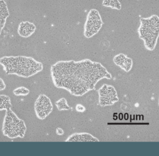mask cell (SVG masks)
<instances>
[{
  "label": "cell",
  "instance_id": "cell-18",
  "mask_svg": "<svg viewBox=\"0 0 159 156\" xmlns=\"http://www.w3.org/2000/svg\"><path fill=\"white\" fill-rule=\"evenodd\" d=\"M56 134L58 136H61L64 134V131L62 128H57L56 129Z\"/></svg>",
  "mask_w": 159,
  "mask_h": 156
},
{
  "label": "cell",
  "instance_id": "cell-12",
  "mask_svg": "<svg viewBox=\"0 0 159 156\" xmlns=\"http://www.w3.org/2000/svg\"><path fill=\"white\" fill-rule=\"evenodd\" d=\"M12 105L11 98L8 95L4 94L0 95V111L11 109Z\"/></svg>",
  "mask_w": 159,
  "mask_h": 156
},
{
  "label": "cell",
  "instance_id": "cell-6",
  "mask_svg": "<svg viewBox=\"0 0 159 156\" xmlns=\"http://www.w3.org/2000/svg\"><path fill=\"white\" fill-rule=\"evenodd\" d=\"M53 105L48 97L40 94L34 103V111L37 118L39 119H45L52 111Z\"/></svg>",
  "mask_w": 159,
  "mask_h": 156
},
{
  "label": "cell",
  "instance_id": "cell-11",
  "mask_svg": "<svg viewBox=\"0 0 159 156\" xmlns=\"http://www.w3.org/2000/svg\"><path fill=\"white\" fill-rule=\"evenodd\" d=\"M9 15V12L6 2L4 0H0V35Z\"/></svg>",
  "mask_w": 159,
  "mask_h": 156
},
{
  "label": "cell",
  "instance_id": "cell-4",
  "mask_svg": "<svg viewBox=\"0 0 159 156\" xmlns=\"http://www.w3.org/2000/svg\"><path fill=\"white\" fill-rule=\"evenodd\" d=\"M26 131L24 120L20 119L11 109L6 110L2 125V134L10 139L23 138Z\"/></svg>",
  "mask_w": 159,
  "mask_h": 156
},
{
  "label": "cell",
  "instance_id": "cell-10",
  "mask_svg": "<svg viewBox=\"0 0 159 156\" xmlns=\"http://www.w3.org/2000/svg\"><path fill=\"white\" fill-rule=\"evenodd\" d=\"M66 142H98L99 139L88 132H75L69 136Z\"/></svg>",
  "mask_w": 159,
  "mask_h": 156
},
{
  "label": "cell",
  "instance_id": "cell-13",
  "mask_svg": "<svg viewBox=\"0 0 159 156\" xmlns=\"http://www.w3.org/2000/svg\"><path fill=\"white\" fill-rule=\"evenodd\" d=\"M55 104L58 111L69 110L70 109V107L67 103L66 99L63 97L58 100Z\"/></svg>",
  "mask_w": 159,
  "mask_h": 156
},
{
  "label": "cell",
  "instance_id": "cell-1",
  "mask_svg": "<svg viewBox=\"0 0 159 156\" xmlns=\"http://www.w3.org/2000/svg\"><path fill=\"white\" fill-rule=\"evenodd\" d=\"M50 74L55 87L75 97L93 90L102 79H111V74L100 63L89 59L57 61L51 66Z\"/></svg>",
  "mask_w": 159,
  "mask_h": 156
},
{
  "label": "cell",
  "instance_id": "cell-17",
  "mask_svg": "<svg viewBox=\"0 0 159 156\" xmlns=\"http://www.w3.org/2000/svg\"><path fill=\"white\" fill-rule=\"evenodd\" d=\"M6 89V84L4 83L2 79L0 77V91Z\"/></svg>",
  "mask_w": 159,
  "mask_h": 156
},
{
  "label": "cell",
  "instance_id": "cell-2",
  "mask_svg": "<svg viewBox=\"0 0 159 156\" xmlns=\"http://www.w3.org/2000/svg\"><path fill=\"white\" fill-rule=\"evenodd\" d=\"M0 64L6 74L28 78L43 70V64L30 56H5L0 58Z\"/></svg>",
  "mask_w": 159,
  "mask_h": 156
},
{
  "label": "cell",
  "instance_id": "cell-7",
  "mask_svg": "<svg viewBox=\"0 0 159 156\" xmlns=\"http://www.w3.org/2000/svg\"><path fill=\"white\" fill-rule=\"evenodd\" d=\"M99 104L101 106L112 105L119 101L117 93L112 85L103 84L98 90Z\"/></svg>",
  "mask_w": 159,
  "mask_h": 156
},
{
  "label": "cell",
  "instance_id": "cell-5",
  "mask_svg": "<svg viewBox=\"0 0 159 156\" xmlns=\"http://www.w3.org/2000/svg\"><path fill=\"white\" fill-rule=\"evenodd\" d=\"M102 24L98 11L94 9H91L88 13L84 25V36L87 38L93 37L100 30Z\"/></svg>",
  "mask_w": 159,
  "mask_h": 156
},
{
  "label": "cell",
  "instance_id": "cell-19",
  "mask_svg": "<svg viewBox=\"0 0 159 156\" xmlns=\"http://www.w3.org/2000/svg\"><path fill=\"white\" fill-rule=\"evenodd\" d=\"M158 105H159V99H158Z\"/></svg>",
  "mask_w": 159,
  "mask_h": 156
},
{
  "label": "cell",
  "instance_id": "cell-14",
  "mask_svg": "<svg viewBox=\"0 0 159 156\" xmlns=\"http://www.w3.org/2000/svg\"><path fill=\"white\" fill-rule=\"evenodd\" d=\"M102 5L117 10H120L121 9V4L118 0H103Z\"/></svg>",
  "mask_w": 159,
  "mask_h": 156
},
{
  "label": "cell",
  "instance_id": "cell-16",
  "mask_svg": "<svg viewBox=\"0 0 159 156\" xmlns=\"http://www.w3.org/2000/svg\"><path fill=\"white\" fill-rule=\"evenodd\" d=\"M75 110L77 112H79V113H83L86 111V108L84 106H83V105L80 104V103H78L75 106Z\"/></svg>",
  "mask_w": 159,
  "mask_h": 156
},
{
  "label": "cell",
  "instance_id": "cell-3",
  "mask_svg": "<svg viewBox=\"0 0 159 156\" xmlns=\"http://www.w3.org/2000/svg\"><path fill=\"white\" fill-rule=\"evenodd\" d=\"M140 25L138 29L140 38L144 43V46L149 51L155 49L159 37V17L152 15L148 18H141Z\"/></svg>",
  "mask_w": 159,
  "mask_h": 156
},
{
  "label": "cell",
  "instance_id": "cell-15",
  "mask_svg": "<svg viewBox=\"0 0 159 156\" xmlns=\"http://www.w3.org/2000/svg\"><path fill=\"white\" fill-rule=\"evenodd\" d=\"M29 90L24 86H20L13 90L12 93L16 96H26L29 93Z\"/></svg>",
  "mask_w": 159,
  "mask_h": 156
},
{
  "label": "cell",
  "instance_id": "cell-9",
  "mask_svg": "<svg viewBox=\"0 0 159 156\" xmlns=\"http://www.w3.org/2000/svg\"><path fill=\"white\" fill-rule=\"evenodd\" d=\"M36 27L34 24L29 21L20 22L17 28L18 35L23 38L30 37L35 31Z\"/></svg>",
  "mask_w": 159,
  "mask_h": 156
},
{
  "label": "cell",
  "instance_id": "cell-8",
  "mask_svg": "<svg viewBox=\"0 0 159 156\" xmlns=\"http://www.w3.org/2000/svg\"><path fill=\"white\" fill-rule=\"evenodd\" d=\"M113 61L116 65L120 67L126 72L130 71L133 65L132 59L122 53L116 55L113 58Z\"/></svg>",
  "mask_w": 159,
  "mask_h": 156
}]
</instances>
